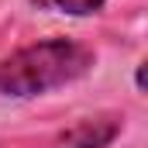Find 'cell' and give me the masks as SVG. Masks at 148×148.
Listing matches in <instances>:
<instances>
[{"label":"cell","mask_w":148,"mask_h":148,"mask_svg":"<svg viewBox=\"0 0 148 148\" xmlns=\"http://www.w3.org/2000/svg\"><path fill=\"white\" fill-rule=\"evenodd\" d=\"M121 127H124V114L103 110L55 131L52 138L41 141V148H110L114 138L121 134Z\"/></svg>","instance_id":"7a4b0ae2"},{"label":"cell","mask_w":148,"mask_h":148,"mask_svg":"<svg viewBox=\"0 0 148 148\" xmlns=\"http://www.w3.org/2000/svg\"><path fill=\"white\" fill-rule=\"evenodd\" d=\"M35 3L59 10V14H69V17H90V14H100L107 0H35Z\"/></svg>","instance_id":"3957f363"},{"label":"cell","mask_w":148,"mask_h":148,"mask_svg":"<svg viewBox=\"0 0 148 148\" xmlns=\"http://www.w3.org/2000/svg\"><path fill=\"white\" fill-rule=\"evenodd\" d=\"M93 66H97V55L83 41L45 38L0 59V93L14 100H31L83 79Z\"/></svg>","instance_id":"6da1fadb"}]
</instances>
